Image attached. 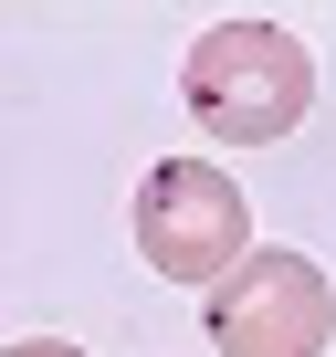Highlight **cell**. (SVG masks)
<instances>
[{
    "label": "cell",
    "instance_id": "3",
    "mask_svg": "<svg viewBox=\"0 0 336 357\" xmlns=\"http://www.w3.org/2000/svg\"><path fill=\"white\" fill-rule=\"evenodd\" d=\"M326 336H336V284L284 242L242 252L211 284V347L221 357H326Z\"/></svg>",
    "mask_w": 336,
    "mask_h": 357
},
{
    "label": "cell",
    "instance_id": "4",
    "mask_svg": "<svg viewBox=\"0 0 336 357\" xmlns=\"http://www.w3.org/2000/svg\"><path fill=\"white\" fill-rule=\"evenodd\" d=\"M0 357H84V347H63V336H11Z\"/></svg>",
    "mask_w": 336,
    "mask_h": 357
},
{
    "label": "cell",
    "instance_id": "1",
    "mask_svg": "<svg viewBox=\"0 0 336 357\" xmlns=\"http://www.w3.org/2000/svg\"><path fill=\"white\" fill-rule=\"evenodd\" d=\"M179 105L221 147H284L315 105V63L284 22H211L179 53Z\"/></svg>",
    "mask_w": 336,
    "mask_h": 357
},
{
    "label": "cell",
    "instance_id": "2",
    "mask_svg": "<svg viewBox=\"0 0 336 357\" xmlns=\"http://www.w3.org/2000/svg\"><path fill=\"white\" fill-rule=\"evenodd\" d=\"M126 221H137L147 273H168V284H221L252 252V200L231 190L221 158H158L137 178V211Z\"/></svg>",
    "mask_w": 336,
    "mask_h": 357
}]
</instances>
